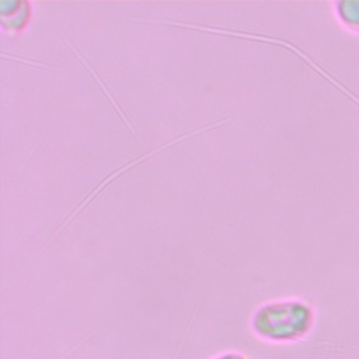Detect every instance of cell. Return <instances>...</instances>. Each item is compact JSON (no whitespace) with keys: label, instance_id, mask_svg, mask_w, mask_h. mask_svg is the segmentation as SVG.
<instances>
[{"label":"cell","instance_id":"1","mask_svg":"<svg viewBox=\"0 0 359 359\" xmlns=\"http://www.w3.org/2000/svg\"><path fill=\"white\" fill-rule=\"evenodd\" d=\"M314 310L302 299H276L259 304L251 314L254 335L269 342L304 338L314 325Z\"/></svg>","mask_w":359,"mask_h":359},{"label":"cell","instance_id":"2","mask_svg":"<svg viewBox=\"0 0 359 359\" xmlns=\"http://www.w3.org/2000/svg\"><path fill=\"white\" fill-rule=\"evenodd\" d=\"M34 18V6L28 0H0V29L10 38L21 36Z\"/></svg>","mask_w":359,"mask_h":359},{"label":"cell","instance_id":"3","mask_svg":"<svg viewBox=\"0 0 359 359\" xmlns=\"http://www.w3.org/2000/svg\"><path fill=\"white\" fill-rule=\"evenodd\" d=\"M337 20L353 34H359V0H342L332 3Z\"/></svg>","mask_w":359,"mask_h":359},{"label":"cell","instance_id":"4","mask_svg":"<svg viewBox=\"0 0 359 359\" xmlns=\"http://www.w3.org/2000/svg\"><path fill=\"white\" fill-rule=\"evenodd\" d=\"M213 359H247L244 355L241 353H237V352H226V353H222Z\"/></svg>","mask_w":359,"mask_h":359}]
</instances>
